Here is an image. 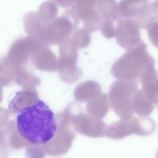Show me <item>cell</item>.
<instances>
[{
  "instance_id": "7a4b0ae2",
  "label": "cell",
  "mask_w": 158,
  "mask_h": 158,
  "mask_svg": "<svg viewBox=\"0 0 158 158\" xmlns=\"http://www.w3.org/2000/svg\"><path fill=\"white\" fill-rule=\"evenodd\" d=\"M23 28L28 36H31L47 43L46 40V25L42 23L38 19L36 13L28 12L23 18Z\"/></svg>"
},
{
  "instance_id": "3957f363",
  "label": "cell",
  "mask_w": 158,
  "mask_h": 158,
  "mask_svg": "<svg viewBox=\"0 0 158 158\" xmlns=\"http://www.w3.org/2000/svg\"><path fill=\"white\" fill-rule=\"evenodd\" d=\"M36 13L40 22L46 25L55 15L56 7L52 1H47L40 6Z\"/></svg>"
},
{
  "instance_id": "6da1fadb",
  "label": "cell",
  "mask_w": 158,
  "mask_h": 158,
  "mask_svg": "<svg viewBox=\"0 0 158 158\" xmlns=\"http://www.w3.org/2000/svg\"><path fill=\"white\" fill-rule=\"evenodd\" d=\"M16 127L24 140L37 146L49 143L57 130L53 111L41 99L21 110L16 118Z\"/></svg>"
}]
</instances>
